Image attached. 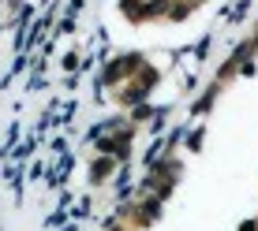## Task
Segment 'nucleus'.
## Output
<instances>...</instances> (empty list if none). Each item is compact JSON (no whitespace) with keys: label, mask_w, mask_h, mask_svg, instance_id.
<instances>
[{"label":"nucleus","mask_w":258,"mask_h":231,"mask_svg":"<svg viewBox=\"0 0 258 231\" xmlns=\"http://www.w3.org/2000/svg\"><path fill=\"white\" fill-rule=\"evenodd\" d=\"M135 64H139V56H123V60H112V67L105 71V78H109V82H116V78L131 75V71H135Z\"/></svg>","instance_id":"1"}]
</instances>
